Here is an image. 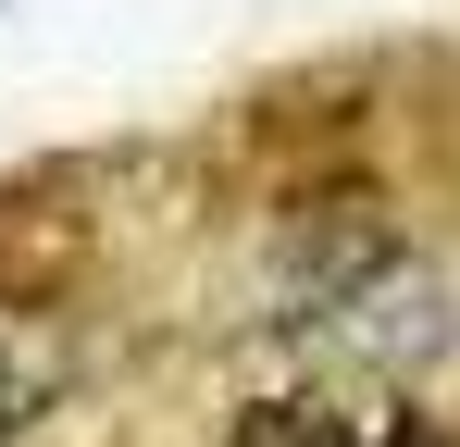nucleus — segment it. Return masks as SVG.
Instances as JSON below:
<instances>
[{
  "label": "nucleus",
  "instance_id": "nucleus-4",
  "mask_svg": "<svg viewBox=\"0 0 460 447\" xmlns=\"http://www.w3.org/2000/svg\"><path fill=\"white\" fill-rule=\"evenodd\" d=\"M63 372H75V336H63V311H25V298H0V447L25 435L50 398H63Z\"/></svg>",
  "mask_w": 460,
  "mask_h": 447
},
{
  "label": "nucleus",
  "instance_id": "nucleus-2",
  "mask_svg": "<svg viewBox=\"0 0 460 447\" xmlns=\"http://www.w3.org/2000/svg\"><path fill=\"white\" fill-rule=\"evenodd\" d=\"M323 372H374V385H398V372H423V361H448L460 348V286L436 274V261H398L374 298H349L323 336Z\"/></svg>",
  "mask_w": 460,
  "mask_h": 447
},
{
  "label": "nucleus",
  "instance_id": "nucleus-3",
  "mask_svg": "<svg viewBox=\"0 0 460 447\" xmlns=\"http://www.w3.org/2000/svg\"><path fill=\"white\" fill-rule=\"evenodd\" d=\"M236 447H448V435H436V410H411L374 372H311L287 398H249Z\"/></svg>",
  "mask_w": 460,
  "mask_h": 447
},
{
  "label": "nucleus",
  "instance_id": "nucleus-1",
  "mask_svg": "<svg viewBox=\"0 0 460 447\" xmlns=\"http://www.w3.org/2000/svg\"><path fill=\"white\" fill-rule=\"evenodd\" d=\"M411 261V236H398V212L385 199H299V212H274V236H261V323H287V336H323L349 298H374L385 274Z\"/></svg>",
  "mask_w": 460,
  "mask_h": 447
}]
</instances>
